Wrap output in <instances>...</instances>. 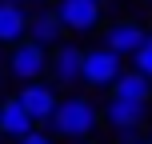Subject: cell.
<instances>
[{
  "label": "cell",
  "mask_w": 152,
  "mask_h": 144,
  "mask_svg": "<svg viewBox=\"0 0 152 144\" xmlns=\"http://www.w3.org/2000/svg\"><path fill=\"white\" fill-rule=\"evenodd\" d=\"M8 72L20 76L24 84L40 80V76L48 72V52L44 48H36L32 40H20V44H12V56H8Z\"/></svg>",
  "instance_id": "cell-5"
},
{
  "label": "cell",
  "mask_w": 152,
  "mask_h": 144,
  "mask_svg": "<svg viewBox=\"0 0 152 144\" xmlns=\"http://www.w3.org/2000/svg\"><path fill=\"white\" fill-rule=\"evenodd\" d=\"M60 36H64V28H60V20H56V12L52 8H44V12H36L28 20V36L24 40H32L36 48H60Z\"/></svg>",
  "instance_id": "cell-9"
},
{
  "label": "cell",
  "mask_w": 152,
  "mask_h": 144,
  "mask_svg": "<svg viewBox=\"0 0 152 144\" xmlns=\"http://www.w3.org/2000/svg\"><path fill=\"white\" fill-rule=\"evenodd\" d=\"M124 144H148V140H140V136H128V140H124Z\"/></svg>",
  "instance_id": "cell-15"
},
{
  "label": "cell",
  "mask_w": 152,
  "mask_h": 144,
  "mask_svg": "<svg viewBox=\"0 0 152 144\" xmlns=\"http://www.w3.org/2000/svg\"><path fill=\"white\" fill-rule=\"evenodd\" d=\"M148 144H152V136H148Z\"/></svg>",
  "instance_id": "cell-18"
},
{
  "label": "cell",
  "mask_w": 152,
  "mask_h": 144,
  "mask_svg": "<svg viewBox=\"0 0 152 144\" xmlns=\"http://www.w3.org/2000/svg\"><path fill=\"white\" fill-rule=\"evenodd\" d=\"M32 4H52V0H32Z\"/></svg>",
  "instance_id": "cell-16"
},
{
  "label": "cell",
  "mask_w": 152,
  "mask_h": 144,
  "mask_svg": "<svg viewBox=\"0 0 152 144\" xmlns=\"http://www.w3.org/2000/svg\"><path fill=\"white\" fill-rule=\"evenodd\" d=\"M132 60H136V72L144 76V80H152V32H148V40L140 44V52L132 56Z\"/></svg>",
  "instance_id": "cell-13"
},
{
  "label": "cell",
  "mask_w": 152,
  "mask_h": 144,
  "mask_svg": "<svg viewBox=\"0 0 152 144\" xmlns=\"http://www.w3.org/2000/svg\"><path fill=\"white\" fill-rule=\"evenodd\" d=\"M104 36H108L104 48H108V52H116V56L124 60V56H136V52H140V44L148 40V32L140 28L136 20H116V24H108V28H104Z\"/></svg>",
  "instance_id": "cell-7"
},
{
  "label": "cell",
  "mask_w": 152,
  "mask_h": 144,
  "mask_svg": "<svg viewBox=\"0 0 152 144\" xmlns=\"http://www.w3.org/2000/svg\"><path fill=\"white\" fill-rule=\"evenodd\" d=\"M148 116V104H132V100H108L104 108V120L112 124L120 136H136V128L144 124Z\"/></svg>",
  "instance_id": "cell-8"
},
{
  "label": "cell",
  "mask_w": 152,
  "mask_h": 144,
  "mask_svg": "<svg viewBox=\"0 0 152 144\" xmlns=\"http://www.w3.org/2000/svg\"><path fill=\"white\" fill-rule=\"evenodd\" d=\"M80 68H84V52L76 44H60L52 56H48V72H52L56 88H72V84L80 80Z\"/></svg>",
  "instance_id": "cell-6"
},
{
  "label": "cell",
  "mask_w": 152,
  "mask_h": 144,
  "mask_svg": "<svg viewBox=\"0 0 152 144\" xmlns=\"http://www.w3.org/2000/svg\"><path fill=\"white\" fill-rule=\"evenodd\" d=\"M48 124H52V132L64 136V140H84L100 124V112H96V104H92L88 96H68V100L56 104V112H52Z\"/></svg>",
  "instance_id": "cell-1"
},
{
  "label": "cell",
  "mask_w": 152,
  "mask_h": 144,
  "mask_svg": "<svg viewBox=\"0 0 152 144\" xmlns=\"http://www.w3.org/2000/svg\"><path fill=\"white\" fill-rule=\"evenodd\" d=\"M52 12H56V20H60V28H72V32H96L104 8H100V0H56Z\"/></svg>",
  "instance_id": "cell-4"
},
{
  "label": "cell",
  "mask_w": 152,
  "mask_h": 144,
  "mask_svg": "<svg viewBox=\"0 0 152 144\" xmlns=\"http://www.w3.org/2000/svg\"><path fill=\"white\" fill-rule=\"evenodd\" d=\"M16 144H56V140L48 136V132H40V128H32L28 136H24V140H16Z\"/></svg>",
  "instance_id": "cell-14"
},
{
  "label": "cell",
  "mask_w": 152,
  "mask_h": 144,
  "mask_svg": "<svg viewBox=\"0 0 152 144\" xmlns=\"http://www.w3.org/2000/svg\"><path fill=\"white\" fill-rule=\"evenodd\" d=\"M32 128H36V124L28 120V112L20 108V100L8 96L4 104H0V136H8V140H24Z\"/></svg>",
  "instance_id": "cell-10"
},
{
  "label": "cell",
  "mask_w": 152,
  "mask_h": 144,
  "mask_svg": "<svg viewBox=\"0 0 152 144\" xmlns=\"http://www.w3.org/2000/svg\"><path fill=\"white\" fill-rule=\"evenodd\" d=\"M120 72H124V60L116 52H108V48L84 52V68H80L84 84H92V88H112V84L120 80Z\"/></svg>",
  "instance_id": "cell-3"
},
{
  "label": "cell",
  "mask_w": 152,
  "mask_h": 144,
  "mask_svg": "<svg viewBox=\"0 0 152 144\" xmlns=\"http://www.w3.org/2000/svg\"><path fill=\"white\" fill-rule=\"evenodd\" d=\"M16 100H20V108L28 112L32 124H48L52 112H56V104H60V92H56L52 80H32V84H24L16 92Z\"/></svg>",
  "instance_id": "cell-2"
},
{
  "label": "cell",
  "mask_w": 152,
  "mask_h": 144,
  "mask_svg": "<svg viewBox=\"0 0 152 144\" xmlns=\"http://www.w3.org/2000/svg\"><path fill=\"white\" fill-rule=\"evenodd\" d=\"M0 72H4V68H0Z\"/></svg>",
  "instance_id": "cell-19"
},
{
  "label": "cell",
  "mask_w": 152,
  "mask_h": 144,
  "mask_svg": "<svg viewBox=\"0 0 152 144\" xmlns=\"http://www.w3.org/2000/svg\"><path fill=\"white\" fill-rule=\"evenodd\" d=\"M152 96V80H144L136 68L132 72H120V80L112 84V100H132V104H148Z\"/></svg>",
  "instance_id": "cell-12"
},
{
  "label": "cell",
  "mask_w": 152,
  "mask_h": 144,
  "mask_svg": "<svg viewBox=\"0 0 152 144\" xmlns=\"http://www.w3.org/2000/svg\"><path fill=\"white\" fill-rule=\"evenodd\" d=\"M144 4H152V0H144Z\"/></svg>",
  "instance_id": "cell-17"
},
{
  "label": "cell",
  "mask_w": 152,
  "mask_h": 144,
  "mask_svg": "<svg viewBox=\"0 0 152 144\" xmlns=\"http://www.w3.org/2000/svg\"><path fill=\"white\" fill-rule=\"evenodd\" d=\"M24 36H28V16H24V8L12 4V0H4V4H0V44H20Z\"/></svg>",
  "instance_id": "cell-11"
}]
</instances>
